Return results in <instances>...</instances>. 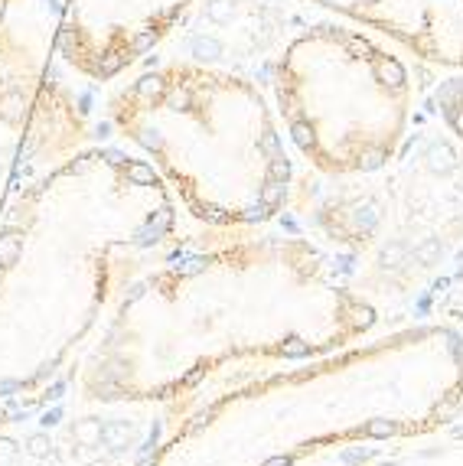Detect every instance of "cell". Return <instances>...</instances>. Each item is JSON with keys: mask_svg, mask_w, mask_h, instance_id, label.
<instances>
[{"mask_svg": "<svg viewBox=\"0 0 463 466\" xmlns=\"http://www.w3.org/2000/svg\"><path fill=\"white\" fill-rule=\"evenodd\" d=\"M392 36L421 59L463 66V0H303Z\"/></svg>", "mask_w": 463, "mask_h": 466, "instance_id": "7a4b0ae2", "label": "cell"}, {"mask_svg": "<svg viewBox=\"0 0 463 466\" xmlns=\"http://www.w3.org/2000/svg\"><path fill=\"white\" fill-rule=\"evenodd\" d=\"M16 258H20V238L14 232H7L0 238V264H14Z\"/></svg>", "mask_w": 463, "mask_h": 466, "instance_id": "3957f363", "label": "cell"}, {"mask_svg": "<svg viewBox=\"0 0 463 466\" xmlns=\"http://www.w3.org/2000/svg\"><path fill=\"white\" fill-rule=\"evenodd\" d=\"M284 352H287V356H303V352H307V346H303L301 339H291V343L284 346Z\"/></svg>", "mask_w": 463, "mask_h": 466, "instance_id": "9c48e42d", "label": "cell"}, {"mask_svg": "<svg viewBox=\"0 0 463 466\" xmlns=\"http://www.w3.org/2000/svg\"><path fill=\"white\" fill-rule=\"evenodd\" d=\"M128 434H131V430H128V424H111V428L101 430V437H105L111 447H118L121 440H128Z\"/></svg>", "mask_w": 463, "mask_h": 466, "instance_id": "5b68a950", "label": "cell"}, {"mask_svg": "<svg viewBox=\"0 0 463 466\" xmlns=\"http://www.w3.org/2000/svg\"><path fill=\"white\" fill-rule=\"evenodd\" d=\"M447 101H454V108L460 111V118H463V88H457V92H447Z\"/></svg>", "mask_w": 463, "mask_h": 466, "instance_id": "30bf717a", "label": "cell"}, {"mask_svg": "<svg viewBox=\"0 0 463 466\" xmlns=\"http://www.w3.org/2000/svg\"><path fill=\"white\" fill-rule=\"evenodd\" d=\"M264 466H291V460H287V457H274V460H268Z\"/></svg>", "mask_w": 463, "mask_h": 466, "instance_id": "4fadbf2b", "label": "cell"}, {"mask_svg": "<svg viewBox=\"0 0 463 466\" xmlns=\"http://www.w3.org/2000/svg\"><path fill=\"white\" fill-rule=\"evenodd\" d=\"M196 0H59L56 53L76 72L108 82L154 53Z\"/></svg>", "mask_w": 463, "mask_h": 466, "instance_id": "6da1fadb", "label": "cell"}, {"mask_svg": "<svg viewBox=\"0 0 463 466\" xmlns=\"http://www.w3.org/2000/svg\"><path fill=\"white\" fill-rule=\"evenodd\" d=\"M281 196H284V183H278V180H271L268 186H264V206H278Z\"/></svg>", "mask_w": 463, "mask_h": 466, "instance_id": "ba28073f", "label": "cell"}, {"mask_svg": "<svg viewBox=\"0 0 463 466\" xmlns=\"http://www.w3.org/2000/svg\"><path fill=\"white\" fill-rule=\"evenodd\" d=\"M287 176H291V163H287L284 157H274V160H271V180L287 183Z\"/></svg>", "mask_w": 463, "mask_h": 466, "instance_id": "8992f818", "label": "cell"}, {"mask_svg": "<svg viewBox=\"0 0 463 466\" xmlns=\"http://www.w3.org/2000/svg\"><path fill=\"white\" fill-rule=\"evenodd\" d=\"M365 434H372V437H392L395 434V424H392V420H369V424H365Z\"/></svg>", "mask_w": 463, "mask_h": 466, "instance_id": "52a82bcc", "label": "cell"}, {"mask_svg": "<svg viewBox=\"0 0 463 466\" xmlns=\"http://www.w3.org/2000/svg\"><path fill=\"white\" fill-rule=\"evenodd\" d=\"M437 242H431V245H425V248H421V258H425V261H431L434 258V254H437Z\"/></svg>", "mask_w": 463, "mask_h": 466, "instance_id": "7c38bea8", "label": "cell"}, {"mask_svg": "<svg viewBox=\"0 0 463 466\" xmlns=\"http://www.w3.org/2000/svg\"><path fill=\"white\" fill-rule=\"evenodd\" d=\"M124 170H128V176H131L134 183H140V186H154V183H157L154 167H147V163H137V160H134V163H128Z\"/></svg>", "mask_w": 463, "mask_h": 466, "instance_id": "277c9868", "label": "cell"}, {"mask_svg": "<svg viewBox=\"0 0 463 466\" xmlns=\"http://www.w3.org/2000/svg\"><path fill=\"white\" fill-rule=\"evenodd\" d=\"M30 447H33V453H36V457H43V453H46V440H43V437H33Z\"/></svg>", "mask_w": 463, "mask_h": 466, "instance_id": "8fae6325", "label": "cell"}]
</instances>
